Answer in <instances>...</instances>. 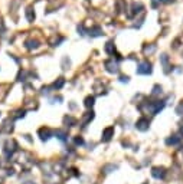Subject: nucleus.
Segmentation results:
<instances>
[{"label":"nucleus","mask_w":183,"mask_h":184,"mask_svg":"<svg viewBox=\"0 0 183 184\" xmlns=\"http://www.w3.org/2000/svg\"><path fill=\"white\" fill-rule=\"evenodd\" d=\"M92 105H94V98H92V96H88V98L85 99V106L90 108V106H92Z\"/></svg>","instance_id":"nucleus-6"},{"label":"nucleus","mask_w":183,"mask_h":184,"mask_svg":"<svg viewBox=\"0 0 183 184\" xmlns=\"http://www.w3.org/2000/svg\"><path fill=\"white\" fill-rule=\"evenodd\" d=\"M39 135H41V138L43 140V141H46V140H49L50 138L52 132H50L49 128H41L39 129Z\"/></svg>","instance_id":"nucleus-4"},{"label":"nucleus","mask_w":183,"mask_h":184,"mask_svg":"<svg viewBox=\"0 0 183 184\" xmlns=\"http://www.w3.org/2000/svg\"><path fill=\"white\" fill-rule=\"evenodd\" d=\"M151 176L154 177V178H164L166 176V170L163 167H154L151 170Z\"/></svg>","instance_id":"nucleus-1"},{"label":"nucleus","mask_w":183,"mask_h":184,"mask_svg":"<svg viewBox=\"0 0 183 184\" xmlns=\"http://www.w3.org/2000/svg\"><path fill=\"white\" fill-rule=\"evenodd\" d=\"M113 135H114V128L110 127V128H107L104 132H102V140H104V141H110Z\"/></svg>","instance_id":"nucleus-5"},{"label":"nucleus","mask_w":183,"mask_h":184,"mask_svg":"<svg viewBox=\"0 0 183 184\" xmlns=\"http://www.w3.org/2000/svg\"><path fill=\"white\" fill-rule=\"evenodd\" d=\"M149 120H146V118H142V120L137 121V124H136V127L137 129H140V131H146V129H149Z\"/></svg>","instance_id":"nucleus-2"},{"label":"nucleus","mask_w":183,"mask_h":184,"mask_svg":"<svg viewBox=\"0 0 183 184\" xmlns=\"http://www.w3.org/2000/svg\"><path fill=\"white\" fill-rule=\"evenodd\" d=\"M56 137H58L61 141H65V137H67V134H65V132H62V131H56Z\"/></svg>","instance_id":"nucleus-8"},{"label":"nucleus","mask_w":183,"mask_h":184,"mask_svg":"<svg viewBox=\"0 0 183 184\" xmlns=\"http://www.w3.org/2000/svg\"><path fill=\"white\" fill-rule=\"evenodd\" d=\"M62 85H64V79H61V81H58V82H55V85H53V86H55V88H61Z\"/></svg>","instance_id":"nucleus-9"},{"label":"nucleus","mask_w":183,"mask_h":184,"mask_svg":"<svg viewBox=\"0 0 183 184\" xmlns=\"http://www.w3.org/2000/svg\"><path fill=\"white\" fill-rule=\"evenodd\" d=\"M75 144H76V145H82L84 144V140H82V138H75Z\"/></svg>","instance_id":"nucleus-10"},{"label":"nucleus","mask_w":183,"mask_h":184,"mask_svg":"<svg viewBox=\"0 0 183 184\" xmlns=\"http://www.w3.org/2000/svg\"><path fill=\"white\" fill-rule=\"evenodd\" d=\"M166 143H167V144H169V145H170V144H172V145H175V144H177V143H179V138H177V137H173V138H169V140H167Z\"/></svg>","instance_id":"nucleus-7"},{"label":"nucleus","mask_w":183,"mask_h":184,"mask_svg":"<svg viewBox=\"0 0 183 184\" xmlns=\"http://www.w3.org/2000/svg\"><path fill=\"white\" fill-rule=\"evenodd\" d=\"M177 112H179V114L182 115V112H183V104L179 105V108H177Z\"/></svg>","instance_id":"nucleus-11"},{"label":"nucleus","mask_w":183,"mask_h":184,"mask_svg":"<svg viewBox=\"0 0 183 184\" xmlns=\"http://www.w3.org/2000/svg\"><path fill=\"white\" fill-rule=\"evenodd\" d=\"M137 72L139 73H150L151 72V65L149 64V62H144V64H142L140 66H139V69H137Z\"/></svg>","instance_id":"nucleus-3"}]
</instances>
